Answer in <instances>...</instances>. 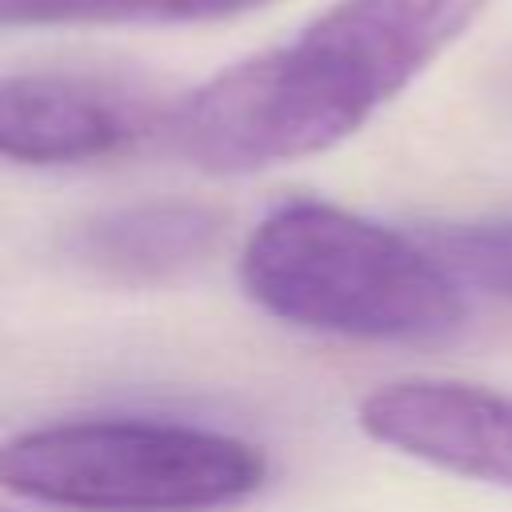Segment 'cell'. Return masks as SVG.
Returning <instances> with one entry per match:
<instances>
[{"mask_svg": "<svg viewBox=\"0 0 512 512\" xmlns=\"http://www.w3.org/2000/svg\"><path fill=\"white\" fill-rule=\"evenodd\" d=\"M488 0H336L292 40L228 64L164 116L200 172L244 176L336 148L396 100Z\"/></svg>", "mask_w": 512, "mask_h": 512, "instance_id": "1", "label": "cell"}, {"mask_svg": "<svg viewBox=\"0 0 512 512\" xmlns=\"http://www.w3.org/2000/svg\"><path fill=\"white\" fill-rule=\"evenodd\" d=\"M240 284L268 316L348 340L420 344L464 324L460 284L424 240L308 196L248 232Z\"/></svg>", "mask_w": 512, "mask_h": 512, "instance_id": "2", "label": "cell"}, {"mask_svg": "<svg viewBox=\"0 0 512 512\" xmlns=\"http://www.w3.org/2000/svg\"><path fill=\"white\" fill-rule=\"evenodd\" d=\"M264 480L260 444L180 420H56L0 444V488L68 512H216Z\"/></svg>", "mask_w": 512, "mask_h": 512, "instance_id": "3", "label": "cell"}, {"mask_svg": "<svg viewBox=\"0 0 512 512\" xmlns=\"http://www.w3.org/2000/svg\"><path fill=\"white\" fill-rule=\"evenodd\" d=\"M360 428L432 468L512 488V392L456 380H396L356 408Z\"/></svg>", "mask_w": 512, "mask_h": 512, "instance_id": "4", "label": "cell"}, {"mask_svg": "<svg viewBox=\"0 0 512 512\" xmlns=\"http://www.w3.org/2000/svg\"><path fill=\"white\" fill-rule=\"evenodd\" d=\"M152 124V112L116 84L16 72L0 76V160L12 164H88L132 148Z\"/></svg>", "mask_w": 512, "mask_h": 512, "instance_id": "5", "label": "cell"}, {"mask_svg": "<svg viewBox=\"0 0 512 512\" xmlns=\"http://www.w3.org/2000/svg\"><path fill=\"white\" fill-rule=\"evenodd\" d=\"M224 236V212L164 196L108 208L72 232V252L116 280H168L200 264Z\"/></svg>", "mask_w": 512, "mask_h": 512, "instance_id": "6", "label": "cell"}, {"mask_svg": "<svg viewBox=\"0 0 512 512\" xmlns=\"http://www.w3.org/2000/svg\"><path fill=\"white\" fill-rule=\"evenodd\" d=\"M268 4L276 0H0V24H200L244 16Z\"/></svg>", "mask_w": 512, "mask_h": 512, "instance_id": "7", "label": "cell"}, {"mask_svg": "<svg viewBox=\"0 0 512 512\" xmlns=\"http://www.w3.org/2000/svg\"><path fill=\"white\" fill-rule=\"evenodd\" d=\"M420 240L456 276L460 288L472 284V288L512 300V220L436 228Z\"/></svg>", "mask_w": 512, "mask_h": 512, "instance_id": "8", "label": "cell"}]
</instances>
